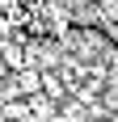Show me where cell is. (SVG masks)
<instances>
[{
    "mask_svg": "<svg viewBox=\"0 0 118 122\" xmlns=\"http://www.w3.org/2000/svg\"><path fill=\"white\" fill-rule=\"evenodd\" d=\"M17 88H21V97H34L42 88V72L38 67H17Z\"/></svg>",
    "mask_w": 118,
    "mask_h": 122,
    "instance_id": "1",
    "label": "cell"
},
{
    "mask_svg": "<svg viewBox=\"0 0 118 122\" xmlns=\"http://www.w3.org/2000/svg\"><path fill=\"white\" fill-rule=\"evenodd\" d=\"M4 76H9V67H4V59H0V80H4Z\"/></svg>",
    "mask_w": 118,
    "mask_h": 122,
    "instance_id": "4",
    "label": "cell"
},
{
    "mask_svg": "<svg viewBox=\"0 0 118 122\" xmlns=\"http://www.w3.org/2000/svg\"><path fill=\"white\" fill-rule=\"evenodd\" d=\"M110 122H118V110H110Z\"/></svg>",
    "mask_w": 118,
    "mask_h": 122,
    "instance_id": "5",
    "label": "cell"
},
{
    "mask_svg": "<svg viewBox=\"0 0 118 122\" xmlns=\"http://www.w3.org/2000/svg\"><path fill=\"white\" fill-rule=\"evenodd\" d=\"M38 93H47L51 101H63V97H68V84H63L59 76H51V72H42V88H38Z\"/></svg>",
    "mask_w": 118,
    "mask_h": 122,
    "instance_id": "3",
    "label": "cell"
},
{
    "mask_svg": "<svg viewBox=\"0 0 118 122\" xmlns=\"http://www.w3.org/2000/svg\"><path fill=\"white\" fill-rule=\"evenodd\" d=\"M0 59H4V67H9V72H17V67H25V51L13 46V42H0Z\"/></svg>",
    "mask_w": 118,
    "mask_h": 122,
    "instance_id": "2",
    "label": "cell"
}]
</instances>
